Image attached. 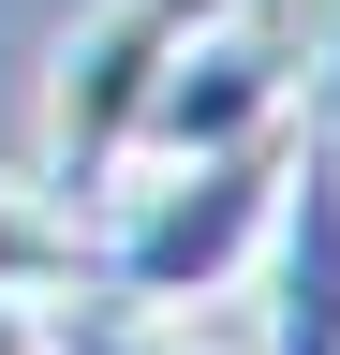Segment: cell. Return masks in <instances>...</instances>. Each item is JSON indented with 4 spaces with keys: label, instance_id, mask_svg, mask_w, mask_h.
Listing matches in <instances>:
<instances>
[{
    "label": "cell",
    "instance_id": "1",
    "mask_svg": "<svg viewBox=\"0 0 340 355\" xmlns=\"http://www.w3.org/2000/svg\"><path fill=\"white\" fill-rule=\"evenodd\" d=\"M311 119V104H296ZM296 119L237 133V148H193V163H134L89 193V296L104 311H207L267 252V207L296 178Z\"/></svg>",
    "mask_w": 340,
    "mask_h": 355
},
{
    "label": "cell",
    "instance_id": "2",
    "mask_svg": "<svg viewBox=\"0 0 340 355\" xmlns=\"http://www.w3.org/2000/svg\"><path fill=\"white\" fill-rule=\"evenodd\" d=\"M207 15H237V0H104V15L60 44V74H45V193H60L74 222H89V193L134 163L148 89H163V60H178Z\"/></svg>",
    "mask_w": 340,
    "mask_h": 355
},
{
    "label": "cell",
    "instance_id": "3",
    "mask_svg": "<svg viewBox=\"0 0 340 355\" xmlns=\"http://www.w3.org/2000/svg\"><path fill=\"white\" fill-rule=\"evenodd\" d=\"M296 44L281 30H237V15H207L178 60H163V89H148V119H134V163H193V148H237V133H267V119H296ZM118 163V178H134Z\"/></svg>",
    "mask_w": 340,
    "mask_h": 355
},
{
    "label": "cell",
    "instance_id": "4",
    "mask_svg": "<svg viewBox=\"0 0 340 355\" xmlns=\"http://www.w3.org/2000/svg\"><path fill=\"white\" fill-rule=\"evenodd\" d=\"M267 355H340V148H325V104L296 119V178L267 207Z\"/></svg>",
    "mask_w": 340,
    "mask_h": 355
},
{
    "label": "cell",
    "instance_id": "5",
    "mask_svg": "<svg viewBox=\"0 0 340 355\" xmlns=\"http://www.w3.org/2000/svg\"><path fill=\"white\" fill-rule=\"evenodd\" d=\"M89 282V222L45 178H0V296H74Z\"/></svg>",
    "mask_w": 340,
    "mask_h": 355
},
{
    "label": "cell",
    "instance_id": "6",
    "mask_svg": "<svg viewBox=\"0 0 340 355\" xmlns=\"http://www.w3.org/2000/svg\"><path fill=\"white\" fill-rule=\"evenodd\" d=\"M60 355H193V340L163 326V311H74V326H60Z\"/></svg>",
    "mask_w": 340,
    "mask_h": 355
},
{
    "label": "cell",
    "instance_id": "7",
    "mask_svg": "<svg viewBox=\"0 0 340 355\" xmlns=\"http://www.w3.org/2000/svg\"><path fill=\"white\" fill-rule=\"evenodd\" d=\"M0 355H60V311L45 296H0Z\"/></svg>",
    "mask_w": 340,
    "mask_h": 355
}]
</instances>
